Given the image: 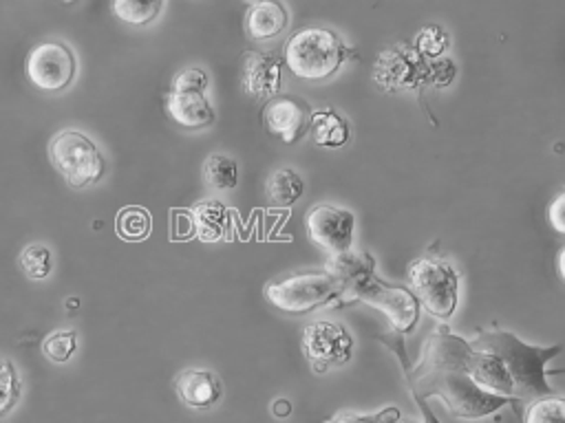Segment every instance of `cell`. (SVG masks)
<instances>
[{"instance_id":"obj_1","label":"cell","mask_w":565,"mask_h":423,"mask_svg":"<svg viewBox=\"0 0 565 423\" xmlns=\"http://www.w3.org/2000/svg\"><path fill=\"white\" fill-rule=\"evenodd\" d=\"M468 357V339L452 335L448 326H437L424 346L419 366L415 370L404 366L413 397H439L455 419H481L512 403V399L481 390L470 379Z\"/></svg>"},{"instance_id":"obj_2","label":"cell","mask_w":565,"mask_h":423,"mask_svg":"<svg viewBox=\"0 0 565 423\" xmlns=\"http://www.w3.org/2000/svg\"><path fill=\"white\" fill-rule=\"evenodd\" d=\"M340 284L338 300H360L377 311H382L391 326L404 335L411 333L419 319V302L408 286L382 282L375 275V258L366 251H344L327 260L324 267Z\"/></svg>"},{"instance_id":"obj_3","label":"cell","mask_w":565,"mask_h":423,"mask_svg":"<svg viewBox=\"0 0 565 423\" xmlns=\"http://www.w3.org/2000/svg\"><path fill=\"white\" fill-rule=\"evenodd\" d=\"M472 350L490 352L494 355L501 366L505 368L510 381H512V394L514 401L519 399H541L552 394V386L545 379V364L561 352V346H530L523 344L514 333L508 330H481L472 341H468Z\"/></svg>"},{"instance_id":"obj_4","label":"cell","mask_w":565,"mask_h":423,"mask_svg":"<svg viewBox=\"0 0 565 423\" xmlns=\"http://www.w3.org/2000/svg\"><path fill=\"white\" fill-rule=\"evenodd\" d=\"M353 51L331 29L307 26L296 31L287 44L282 62L300 79H327L331 77Z\"/></svg>"},{"instance_id":"obj_5","label":"cell","mask_w":565,"mask_h":423,"mask_svg":"<svg viewBox=\"0 0 565 423\" xmlns=\"http://www.w3.org/2000/svg\"><path fill=\"white\" fill-rule=\"evenodd\" d=\"M406 280L419 306L430 315L448 319L455 313L459 300V273L452 264L437 258H419L411 264Z\"/></svg>"},{"instance_id":"obj_6","label":"cell","mask_w":565,"mask_h":423,"mask_svg":"<svg viewBox=\"0 0 565 423\" xmlns=\"http://www.w3.org/2000/svg\"><path fill=\"white\" fill-rule=\"evenodd\" d=\"M340 291L342 289L338 280L322 269V271H302V273H294L282 280H276L267 284L265 295L282 313L300 315L318 306L331 304L333 300L340 297Z\"/></svg>"},{"instance_id":"obj_7","label":"cell","mask_w":565,"mask_h":423,"mask_svg":"<svg viewBox=\"0 0 565 423\" xmlns=\"http://www.w3.org/2000/svg\"><path fill=\"white\" fill-rule=\"evenodd\" d=\"M53 165L62 172L71 187H86L104 174V159L97 145L77 130H64L51 141Z\"/></svg>"},{"instance_id":"obj_8","label":"cell","mask_w":565,"mask_h":423,"mask_svg":"<svg viewBox=\"0 0 565 423\" xmlns=\"http://www.w3.org/2000/svg\"><path fill=\"white\" fill-rule=\"evenodd\" d=\"M302 350L313 372H327L333 366H342L353 357V337L335 322H311L302 330Z\"/></svg>"},{"instance_id":"obj_9","label":"cell","mask_w":565,"mask_h":423,"mask_svg":"<svg viewBox=\"0 0 565 423\" xmlns=\"http://www.w3.org/2000/svg\"><path fill=\"white\" fill-rule=\"evenodd\" d=\"M26 77L46 93L66 88L75 77V57L62 42H42L26 57Z\"/></svg>"},{"instance_id":"obj_10","label":"cell","mask_w":565,"mask_h":423,"mask_svg":"<svg viewBox=\"0 0 565 423\" xmlns=\"http://www.w3.org/2000/svg\"><path fill=\"white\" fill-rule=\"evenodd\" d=\"M353 229H355V216L344 207L313 205L307 214L309 240L329 249L333 256L351 249Z\"/></svg>"},{"instance_id":"obj_11","label":"cell","mask_w":565,"mask_h":423,"mask_svg":"<svg viewBox=\"0 0 565 423\" xmlns=\"http://www.w3.org/2000/svg\"><path fill=\"white\" fill-rule=\"evenodd\" d=\"M311 106L296 95H280L267 101L263 121L269 134L280 139L282 143H296L311 123Z\"/></svg>"},{"instance_id":"obj_12","label":"cell","mask_w":565,"mask_h":423,"mask_svg":"<svg viewBox=\"0 0 565 423\" xmlns=\"http://www.w3.org/2000/svg\"><path fill=\"white\" fill-rule=\"evenodd\" d=\"M282 57L274 51H245L241 66L243 90L258 101L274 99L282 84Z\"/></svg>"},{"instance_id":"obj_13","label":"cell","mask_w":565,"mask_h":423,"mask_svg":"<svg viewBox=\"0 0 565 423\" xmlns=\"http://www.w3.org/2000/svg\"><path fill=\"white\" fill-rule=\"evenodd\" d=\"M177 392L185 405L194 410H205L221 399L223 383L216 372L205 368H192L177 379Z\"/></svg>"},{"instance_id":"obj_14","label":"cell","mask_w":565,"mask_h":423,"mask_svg":"<svg viewBox=\"0 0 565 423\" xmlns=\"http://www.w3.org/2000/svg\"><path fill=\"white\" fill-rule=\"evenodd\" d=\"M166 112L172 121L188 130H201L214 121V108L203 93H170L166 95Z\"/></svg>"},{"instance_id":"obj_15","label":"cell","mask_w":565,"mask_h":423,"mask_svg":"<svg viewBox=\"0 0 565 423\" xmlns=\"http://www.w3.org/2000/svg\"><path fill=\"white\" fill-rule=\"evenodd\" d=\"M194 236L203 242H218L227 236L230 214L221 200H201L190 209Z\"/></svg>"},{"instance_id":"obj_16","label":"cell","mask_w":565,"mask_h":423,"mask_svg":"<svg viewBox=\"0 0 565 423\" xmlns=\"http://www.w3.org/2000/svg\"><path fill=\"white\" fill-rule=\"evenodd\" d=\"M245 29L252 40H269L287 29V9L280 2H254L245 15Z\"/></svg>"},{"instance_id":"obj_17","label":"cell","mask_w":565,"mask_h":423,"mask_svg":"<svg viewBox=\"0 0 565 423\" xmlns=\"http://www.w3.org/2000/svg\"><path fill=\"white\" fill-rule=\"evenodd\" d=\"M309 130L313 134L316 145H322V148H342L349 141V134H351L347 119L340 117L331 108L316 110L311 115Z\"/></svg>"},{"instance_id":"obj_18","label":"cell","mask_w":565,"mask_h":423,"mask_svg":"<svg viewBox=\"0 0 565 423\" xmlns=\"http://www.w3.org/2000/svg\"><path fill=\"white\" fill-rule=\"evenodd\" d=\"M305 183L294 170H276L267 178V196L276 207H291L302 196Z\"/></svg>"},{"instance_id":"obj_19","label":"cell","mask_w":565,"mask_h":423,"mask_svg":"<svg viewBox=\"0 0 565 423\" xmlns=\"http://www.w3.org/2000/svg\"><path fill=\"white\" fill-rule=\"evenodd\" d=\"M203 181L210 189H234L238 183V163L227 154H210L203 163Z\"/></svg>"},{"instance_id":"obj_20","label":"cell","mask_w":565,"mask_h":423,"mask_svg":"<svg viewBox=\"0 0 565 423\" xmlns=\"http://www.w3.org/2000/svg\"><path fill=\"white\" fill-rule=\"evenodd\" d=\"M163 9L161 0H152V2H139V0H115L113 2V11L119 20L141 26L152 22Z\"/></svg>"},{"instance_id":"obj_21","label":"cell","mask_w":565,"mask_h":423,"mask_svg":"<svg viewBox=\"0 0 565 423\" xmlns=\"http://www.w3.org/2000/svg\"><path fill=\"white\" fill-rule=\"evenodd\" d=\"M117 234L124 240H143L150 234V214L143 207H124L117 216Z\"/></svg>"},{"instance_id":"obj_22","label":"cell","mask_w":565,"mask_h":423,"mask_svg":"<svg viewBox=\"0 0 565 423\" xmlns=\"http://www.w3.org/2000/svg\"><path fill=\"white\" fill-rule=\"evenodd\" d=\"M563 408H565V401L561 397L534 399L525 410L523 423H565Z\"/></svg>"},{"instance_id":"obj_23","label":"cell","mask_w":565,"mask_h":423,"mask_svg":"<svg viewBox=\"0 0 565 423\" xmlns=\"http://www.w3.org/2000/svg\"><path fill=\"white\" fill-rule=\"evenodd\" d=\"M20 267L33 280L46 278L51 273V251H49V247H44V245H29L20 253Z\"/></svg>"},{"instance_id":"obj_24","label":"cell","mask_w":565,"mask_h":423,"mask_svg":"<svg viewBox=\"0 0 565 423\" xmlns=\"http://www.w3.org/2000/svg\"><path fill=\"white\" fill-rule=\"evenodd\" d=\"M42 350L51 361H66L75 350V333L73 330H55L42 341Z\"/></svg>"},{"instance_id":"obj_25","label":"cell","mask_w":565,"mask_h":423,"mask_svg":"<svg viewBox=\"0 0 565 423\" xmlns=\"http://www.w3.org/2000/svg\"><path fill=\"white\" fill-rule=\"evenodd\" d=\"M446 48H448V35L437 24H430V26H426L417 33V48L415 51L419 55L435 57V55H441Z\"/></svg>"},{"instance_id":"obj_26","label":"cell","mask_w":565,"mask_h":423,"mask_svg":"<svg viewBox=\"0 0 565 423\" xmlns=\"http://www.w3.org/2000/svg\"><path fill=\"white\" fill-rule=\"evenodd\" d=\"M207 82V73L201 66H188L172 79L170 93H203Z\"/></svg>"},{"instance_id":"obj_27","label":"cell","mask_w":565,"mask_h":423,"mask_svg":"<svg viewBox=\"0 0 565 423\" xmlns=\"http://www.w3.org/2000/svg\"><path fill=\"white\" fill-rule=\"evenodd\" d=\"M399 421V410L388 405L375 414H338V416H331L329 421L324 423H395Z\"/></svg>"},{"instance_id":"obj_28","label":"cell","mask_w":565,"mask_h":423,"mask_svg":"<svg viewBox=\"0 0 565 423\" xmlns=\"http://www.w3.org/2000/svg\"><path fill=\"white\" fill-rule=\"evenodd\" d=\"M18 397V379L13 368L0 359V414H4Z\"/></svg>"},{"instance_id":"obj_29","label":"cell","mask_w":565,"mask_h":423,"mask_svg":"<svg viewBox=\"0 0 565 423\" xmlns=\"http://www.w3.org/2000/svg\"><path fill=\"white\" fill-rule=\"evenodd\" d=\"M194 236L192 218L188 209H172V240H185Z\"/></svg>"},{"instance_id":"obj_30","label":"cell","mask_w":565,"mask_h":423,"mask_svg":"<svg viewBox=\"0 0 565 423\" xmlns=\"http://www.w3.org/2000/svg\"><path fill=\"white\" fill-rule=\"evenodd\" d=\"M563 205H565V196H563V194H558V196L554 198V203L550 205V209H547V218H550L552 227H554L558 234H563V231H565V223H563Z\"/></svg>"},{"instance_id":"obj_31","label":"cell","mask_w":565,"mask_h":423,"mask_svg":"<svg viewBox=\"0 0 565 423\" xmlns=\"http://www.w3.org/2000/svg\"><path fill=\"white\" fill-rule=\"evenodd\" d=\"M291 412V403L287 399H278L274 401V414L276 416H287Z\"/></svg>"},{"instance_id":"obj_32","label":"cell","mask_w":565,"mask_h":423,"mask_svg":"<svg viewBox=\"0 0 565 423\" xmlns=\"http://www.w3.org/2000/svg\"><path fill=\"white\" fill-rule=\"evenodd\" d=\"M563 256H565V253L558 251V275H561V278H563Z\"/></svg>"},{"instance_id":"obj_33","label":"cell","mask_w":565,"mask_h":423,"mask_svg":"<svg viewBox=\"0 0 565 423\" xmlns=\"http://www.w3.org/2000/svg\"><path fill=\"white\" fill-rule=\"evenodd\" d=\"M395 423H413V421H395Z\"/></svg>"}]
</instances>
